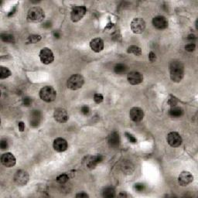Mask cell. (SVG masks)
<instances>
[{"label":"cell","instance_id":"8fae6325","mask_svg":"<svg viewBox=\"0 0 198 198\" xmlns=\"http://www.w3.org/2000/svg\"><path fill=\"white\" fill-rule=\"evenodd\" d=\"M128 83L131 85H137L143 81V75L138 71H131L127 75Z\"/></svg>","mask_w":198,"mask_h":198},{"label":"cell","instance_id":"ee69618b","mask_svg":"<svg viewBox=\"0 0 198 198\" xmlns=\"http://www.w3.org/2000/svg\"><path fill=\"white\" fill-rule=\"evenodd\" d=\"M16 6H14V7H13V10H12V11L10 12V13L8 14L9 17H11L12 16H13V15L15 14V12H16Z\"/></svg>","mask_w":198,"mask_h":198},{"label":"cell","instance_id":"44dd1931","mask_svg":"<svg viewBox=\"0 0 198 198\" xmlns=\"http://www.w3.org/2000/svg\"><path fill=\"white\" fill-rule=\"evenodd\" d=\"M109 145L112 148H118L120 144V138L118 131H113L109 136Z\"/></svg>","mask_w":198,"mask_h":198},{"label":"cell","instance_id":"ba28073f","mask_svg":"<svg viewBox=\"0 0 198 198\" xmlns=\"http://www.w3.org/2000/svg\"><path fill=\"white\" fill-rule=\"evenodd\" d=\"M40 61L44 64H50L54 60V56L52 51L48 47H44L40 52Z\"/></svg>","mask_w":198,"mask_h":198},{"label":"cell","instance_id":"ac0fdd59","mask_svg":"<svg viewBox=\"0 0 198 198\" xmlns=\"http://www.w3.org/2000/svg\"><path fill=\"white\" fill-rule=\"evenodd\" d=\"M120 168L122 173L126 175H131L135 170V166H134L133 163L127 159H124L122 161L120 164Z\"/></svg>","mask_w":198,"mask_h":198},{"label":"cell","instance_id":"74e56055","mask_svg":"<svg viewBox=\"0 0 198 198\" xmlns=\"http://www.w3.org/2000/svg\"><path fill=\"white\" fill-rule=\"evenodd\" d=\"M149 59H150V60L151 62H154L156 60V54L153 52H150V54H149Z\"/></svg>","mask_w":198,"mask_h":198},{"label":"cell","instance_id":"7bdbcfd3","mask_svg":"<svg viewBox=\"0 0 198 198\" xmlns=\"http://www.w3.org/2000/svg\"><path fill=\"white\" fill-rule=\"evenodd\" d=\"M187 40H190V41L195 40H196V36H195L194 34L188 35V36H187Z\"/></svg>","mask_w":198,"mask_h":198},{"label":"cell","instance_id":"2e32d148","mask_svg":"<svg viewBox=\"0 0 198 198\" xmlns=\"http://www.w3.org/2000/svg\"><path fill=\"white\" fill-rule=\"evenodd\" d=\"M103 156L101 155H96L87 157L86 166L90 169H93L97 166V164L102 162Z\"/></svg>","mask_w":198,"mask_h":198},{"label":"cell","instance_id":"bcb514c9","mask_svg":"<svg viewBox=\"0 0 198 198\" xmlns=\"http://www.w3.org/2000/svg\"><path fill=\"white\" fill-rule=\"evenodd\" d=\"M119 196H125V197H126V196H127V195H126V194H125V193H120V194H119Z\"/></svg>","mask_w":198,"mask_h":198},{"label":"cell","instance_id":"ffe728a7","mask_svg":"<svg viewBox=\"0 0 198 198\" xmlns=\"http://www.w3.org/2000/svg\"><path fill=\"white\" fill-rule=\"evenodd\" d=\"M90 47L94 52H101L104 49V41L99 37L94 38L90 42Z\"/></svg>","mask_w":198,"mask_h":198},{"label":"cell","instance_id":"7c38bea8","mask_svg":"<svg viewBox=\"0 0 198 198\" xmlns=\"http://www.w3.org/2000/svg\"><path fill=\"white\" fill-rule=\"evenodd\" d=\"M193 180V177L190 172L187 171H184L180 174L178 177V182L180 186L182 187H186L191 184Z\"/></svg>","mask_w":198,"mask_h":198},{"label":"cell","instance_id":"30bf717a","mask_svg":"<svg viewBox=\"0 0 198 198\" xmlns=\"http://www.w3.org/2000/svg\"><path fill=\"white\" fill-rule=\"evenodd\" d=\"M54 119L59 123H65L68 120V114L66 109L63 108H58L54 111Z\"/></svg>","mask_w":198,"mask_h":198},{"label":"cell","instance_id":"7402d4cb","mask_svg":"<svg viewBox=\"0 0 198 198\" xmlns=\"http://www.w3.org/2000/svg\"><path fill=\"white\" fill-rule=\"evenodd\" d=\"M169 115L173 118H179L181 117L184 115V110L180 107H172V109L169 110Z\"/></svg>","mask_w":198,"mask_h":198},{"label":"cell","instance_id":"3957f363","mask_svg":"<svg viewBox=\"0 0 198 198\" xmlns=\"http://www.w3.org/2000/svg\"><path fill=\"white\" fill-rule=\"evenodd\" d=\"M40 97L46 102H52L57 97V91L53 87L45 86L40 91Z\"/></svg>","mask_w":198,"mask_h":198},{"label":"cell","instance_id":"b9f144b4","mask_svg":"<svg viewBox=\"0 0 198 198\" xmlns=\"http://www.w3.org/2000/svg\"><path fill=\"white\" fill-rule=\"evenodd\" d=\"M53 35H54V38H56V39H59L60 37V36H61V34H60V32L59 31H54Z\"/></svg>","mask_w":198,"mask_h":198},{"label":"cell","instance_id":"484cf974","mask_svg":"<svg viewBox=\"0 0 198 198\" xmlns=\"http://www.w3.org/2000/svg\"><path fill=\"white\" fill-rule=\"evenodd\" d=\"M10 76H11V71L7 67H0V78L1 79H6Z\"/></svg>","mask_w":198,"mask_h":198},{"label":"cell","instance_id":"52a82bcc","mask_svg":"<svg viewBox=\"0 0 198 198\" xmlns=\"http://www.w3.org/2000/svg\"><path fill=\"white\" fill-rule=\"evenodd\" d=\"M146 29V22L142 18H135L131 23V29L135 34H141Z\"/></svg>","mask_w":198,"mask_h":198},{"label":"cell","instance_id":"d6986e66","mask_svg":"<svg viewBox=\"0 0 198 198\" xmlns=\"http://www.w3.org/2000/svg\"><path fill=\"white\" fill-rule=\"evenodd\" d=\"M67 141L63 138H57L54 141V149L58 153H63L67 149Z\"/></svg>","mask_w":198,"mask_h":198},{"label":"cell","instance_id":"5bb4252c","mask_svg":"<svg viewBox=\"0 0 198 198\" xmlns=\"http://www.w3.org/2000/svg\"><path fill=\"white\" fill-rule=\"evenodd\" d=\"M1 162H2L3 166L10 168L16 165V159L14 155L12 154L11 153H4L2 156V157H1Z\"/></svg>","mask_w":198,"mask_h":198},{"label":"cell","instance_id":"9c48e42d","mask_svg":"<svg viewBox=\"0 0 198 198\" xmlns=\"http://www.w3.org/2000/svg\"><path fill=\"white\" fill-rule=\"evenodd\" d=\"M182 138L177 131H171L167 135V143L173 148L179 147L182 144Z\"/></svg>","mask_w":198,"mask_h":198},{"label":"cell","instance_id":"e0dca14e","mask_svg":"<svg viewBox=\"0 0 198 198\" xmlns=\"http://www.w3.org/2000/svg\"><path fill=\"white\" fill-rule=\"evenodd\" d=\"M153 25L158 29H164L167 28L168 20L166 17L162 16H156L153 20Z\"/></svg>","mask_w":198,"mask_h":198},{"label":"cell","instance_id":"5b68a950","mask_svg":"<svg viewBox=\"0 0 198 198\" xmlns=\"http://www.w3.org/2000/svg\"><path fill=\"white\" fill-rule=\"evenodd\" d=\"M29 180V176L27 171L24 169H20V170L16 171V173L14 175V182L16 185L23 187L25 186Z\"/></svg>","mask_w":198,"mask_h":198},{"label":"cell","instance_id":"8d00e7d4","mask_svg":"<svg viewBox=\"0 0 198 198\" xmlns=\"http://www.w3.org/2000/svg\"><path fill=\"white\" fill-rule=\"evenodd\" d=\"M168 103H169V105H170L172 107H174V106L177 104V100L174 97L171 96V97L169 99V101H168Z\"/></svg>","mask_w":198,"mask_h":198},{"label":"cell","instance_id":"7a4b0ae2","mask_svg":"<svg viewBox=\"0 0 198 198\" xmlns=\"http://www.w3.org/2000/svg\"><path fill=\"white\" fill-rule=\"evenodd\" d=\"M45 17L44 10L37 6L29 9L27 13V20L31 23H40Z\"/></svg>","mask_w":198,"mask_h":198},{"label":"cell","instance_id":"83f0119b","mask_svg":"<svg viewBox=\"0 0 198 198\" xmlns=\"http://www.w3.org/2000/svg\"><path fill=\"white\" fill-rule=\"evenodd\" d=\"M41 39H42V37H41L40 35H30V36L28 37L27 43L28 44H36V43H38L39 41H40Z\"/></svg>","mask_w":198,"mask_h":198},{"label":"cell","instance_id":"d590c367","mask_svg":"<svg viewBox=\"0 0 198 198\" xmlns=\"http://www.w3.org/2000/svg\"><path fill=\"white\" fill-rule=\"evenodd\" d=\"M145 188V186L143 185V184H140V183H138L135 185V189L136 191L138 192H142Z\"/></svg>","mask_w":198,"mask_h":198},{"label":"cell","instance_id":"4fadbf2b","mask_svg":"<svg viewBox=\"0 0 198 198\" xmlns=\"http://www.w3.org/2000/svg\"><path fill=\"white\" fill-rule=\"evenodd\" d=\"M129 117L135 122H141L144 117V112L142 109L139 107H134L130 110Z\"/></svg>","mask_w":198,"mask_h":198},{"label":"cell","instance_id":"ab89813d","mask_svg":"<svg viewBox=\"0 0 198 198\" xmlns=\"http://www.w3.org/2000/svg\"><path fill=\"white\" fill-rule=\"evenodd\" d=\"M43 27L45 28V29H49V28H51V23L49 21L45 22V23H44V24H43Z\"/></svg>","mask_w":198,"mask_h":198},{"label":"cell","instance_id":"4dcf8cb0","mask_svg":"<svg viewBox=\"0 0 198 198\" xmlns=\"http://www.w3.org/2000/svg\"><path fill=\"white\" fill-rule=\"evenodd\" d=\"M32 98L29 97H25L23 99V105L26 106V107H29V106L32 105Z\"/></svg>","mask_w":198,"mask_h":198},{"label":"cell","instance_id":"1f68e13d","mask_svg":"<svg viewBox=\"0 0 198 198\" xmlns=\"http://www.w3.org/2000/svg\"><path fill=\"white\" fill-rule=\"evenodd\" d=\"M125 136H126V138L128 139V141L130 142V143H136L137 139H136V138H135V137L134 136V135H132L131 134L128 133V132H125Z\"/></svg>","mask_w":198,"mask_h":198},{"label":"cell","instance_id":"f6af8a7d","mask_svg":"<svg viewBox=\"0 0 198 198\" xmlns=\"http://www.w3.org/2000/svg\"><path fill=\"white\" fill-rule=\"evenodd\" d=\"M113 26H114V23H109V24L107 25V26L105 27V29H112V28L113 27Z\"/></svg>","mask_w":198,"mask_h":198},{"label":"cell","instance_id":"603a6c76","mask_svg":"<svg viewBox=\"0 0 198 198\" xmlns=\"http://www.w3.org/2000/svg\"><path fill=\"white\" fill-rule=\"evenodd\" d=\"M127 53L128 54H132L135 56H139L142 55V49L139 47L135 45H131L130 47H128L127 49Z\"/></svg>","mask_w":198,"mask_h":198},{"label":"cell","instance_id":"277c9868","mask_svg":"<svg viewBox=\"0 0 198 198\" xmlns=\"http://www.w3.org/2000/svg\"><path fill=\"white\" fill-rule=\"evenodd\" d=\"M84 83H85V79L81 74H74L67 80V86L69 89L72 91H76L82 88Z\"/></svg>","mask_w":198,"mask_h":198},{"label":"cell","instance_id":"9a60e30c","mask_svg":"<svg viewBox=\"0 0 198 198\" xmlns=\"http://www.w3.org/2000/svg\"><path fill=\"white\" fill-rule=\"evenodd\" d=\"M42 121V114L40 111L38 110H33L30 113V120H29V123H30V126L32 128H36L39 126Z\"/></svg>","mask_w":198,"mask_h":198},{"label":"cell","instance_id":"4316f807","mask_svg":"<svg viewBox=\"0 0 198 198\" xmlns=\"http://www.w3.org/2000/svg\"><path fill=\"white\" fill-rule=\"evenodd\" d=\"M1 40L5 43H15V38L13 35L9 34V33H2L1 34Z\"/></svg>","mask_w":198,"mask_h":198},{"label":"cell","instance_id":"836d02e7","mask_svg":"<svg viewBox=\"0 0 198 198\" xmlns=\"http://www.w3.org/2000/svg\"><path fill=\"white\" fill-rule=\"evenodd\" d=\"M81 112L84 115H88L90 114V109L88 106L83 105L81 108Z\"/></svg>","mask_w":198,"mask_h":198},{"label":"cell","instance_id":"f546056e","mask_svg":"<svg viewBox=\"0 0 198 198\" xmlns=\"http://www.w3.org/2000/svg\"><path fill=\"white\" fill-rule=\"evenodd\" d=\"M103 99H104V97H103V95L101 94H97V93L94 94V101L96 104H100V103L102 102Z\"/></svg>","mask_w":198,"mask_h":198},{"label":"cell","instance_id":"f35d334b","mask_svg":"<svg viewBox=\"0 0 198 198\" xmlns=\"http://www.w3.org/2000/svg\"><path fill=\"white\" fill-rule=\"evenodd\" d=\"M18 126H19V129H20V131H23L25 129V124L24 122H20L18 124Z\"/></svg>","mask_w":198,"mask_h":198},{"label":"cell","instance_id":"d4e9b609","mask_svg":"<svg viewBox=\"0 0 198 198\" xmlns=\"http://www.w3.org/2000/svg\"><path fill=\"white\" fill-rule=\"evenodd\" d=\"M127 70V67L123 63H117L114 67V71L116 74H123L125 73V70Z\"/></svg>","mask_w":198,"mask_h":198},{"label":"cell","instance_id":"60d3db41","mask_svg":"<svg viewBox=\"0 0 198 198\" xmlns=\"http://www.w3.org/2000/svg\"><path fill=\"white\" fill-rule=\"evenodd\" d=\"M88 194L85 193H80L76 195V197H88Z\"/></svg>","mask_w":198,"mask_h":198},{"label":"cell","instance_id":"6da1fadb","mask_svg":"<svg viewBox=\"0 0 198 198\" xmlns=\"http://www.w3.org/2000/svg\"><path fill=\"white\" fill-rule=\"evenodd\" d=\"M170 79L175 83H179L184 77V65L180 60H173L169 63Z\"/></svg>","mask_w":198,"mask_h":198},{"label":"cell","instance_id":"e575fe53","mask_svg":"<svg viewBox=\"0 0 198 198\" xmlns=\"http://www.w3.org/2000/svg\"><path fill=\"white\" fill-rule=\"evenodd\" d=\"M0 147L2 149V150H7L9 147L8 142H7L6 139H2L1 140V143H0Z\"/></svg>","mask_w":198,"mask_h":198},{"label":"cell","instance_id":"f1b7e54d","mask_svg":"<svg viewBox=\"0 0 198 198\" xmlns=\"http://www.w3.org/2000/svg\"><path fill=\"white\" fill-rule=\"evenodd\" d=\"M69 180V176L66 173H63L59 175L57 177V183L60 184H64L67 182Z\"/></svg>","mask_w":198,"mask_h":198},{"label":"cell","instance_id":"cb8c5ba5","mask_svg":"<svg viewBox=\"0 0 198 198\" xmlns=\"http://www.w3.org/2000/svg\"><path fill=\"white\" fill-rule=\"evenodd\" d=\"M103 196L106 198H112L115 196V191L112 187H107L103 191Z\"/></svg>","mask_w":198,"mask_h":198},{"label":"cell","instance_id":"8992f818","mask_svg":"<svg viewBox=\"0 0 198 198\" xmlns=\"http://www.w3.org/2000/svg\"><path fill=\"white\" fill-rule=\"evenodd\" d=\"M86 12L87 9L84 6H77L73 7L71 13H70V19H71L72 22L77 23V22L80 21L86 14Z\"/></svg>","mask_w":198,"mask_h":198},{"label":"cell","instance_id":"d6a6232c","mask_svg":"<svg viewBox=\"0 0 198 198\" xmlns=\"http://www.w3.org/2000/svg\"><path fill=\"white\" fill-rule=\"evenodd\" d=\"M195 49H196V45L194 44H192V43L185 46V50L187 52H193L195 51Z\"/></svg>","mask_w":198,"mask_h":198}]
</instances>
